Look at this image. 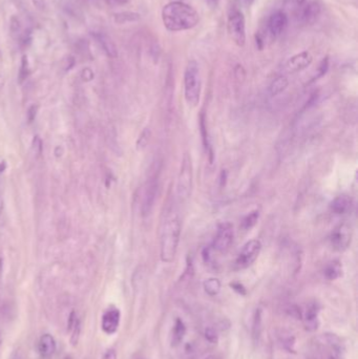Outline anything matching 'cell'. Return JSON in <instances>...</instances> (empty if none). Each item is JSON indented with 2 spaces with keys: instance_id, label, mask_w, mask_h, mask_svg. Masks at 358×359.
I'll list each match as a JSON object with an SVG mask.
<instances>
[{
  "instance_id": "7402d4cb",
  "label": "cell",
  "mask_w": 358,
  "mask_h": 359,
  "mask_svg": "<svg viewBox=\"0 0 358 359\" xmlns=\"http://www.w3.org/2000/svg\"><path fill=\"white\" fill-rule=\"evenodd\" d=\"M259 218H260V211L259 210L251 211L250 213H248V215L242 220L241 228L244 231H249L250 229H252L256 225L257 221H259Z\"/></svg>"
},
{
  "instance_id": "d6986e66",
  "label": "cell",
  "mask_w": 358,
  "mask_h": 359,
  "mask_svg": "<svg viewBox=\"0 0 358 359\" xmlns=\"http://www.w3.org/2000/svg\"><path fill=\"white\" fill-rule=\"evenodd\" d=\"M323 275L328 280H336L342 276V265L339 261L330 262L323 270Z\"/></svg>"
},
{
  "instance_id": "7c38bea8",
  "label": "cell",
  "mask_w": 358,
  "mask_h": 359,
  "mask_svg": "<svg viewBox=\"0 0 358 359\" xmlns=\"http://www.w3.org/2000/svg\"><path fill=\"white\" fill-rule=\"evenodd\" d=\"M313 62V56L310 52L304 51L292 56L286 64V70L289 73H297L306 70Z\"/></svg>"
},
{
  "instance_id": "b9f144b4",
  "label": "cell",
  "mask_w": 358,
  "mask_h": 359,
  "mask_svg": "<svg viewBox=\"0 0 358 359\" xmlns=\"http://www.w3.org/2000/svg\"><path fill=\"white\" fill-rule=\"evenodd\" d=\"M2 211H3V201L0 200V215H2Z\"/></svg>"
},
{
  "instance_id": "9c48e42d",
  "label": "cell",
  "mask_w": 358,
  "mask_h": 359,
  "mask_svg": "<svg viewBox=\"0 0 358 359\" xmlns=\"http://www.w3.org/2000/svg\"><path fill=\"white\" fill-rule=\"evenodd\" d=\"M158 187H159L158 175L153 174L152 176L149 177L146 183V186H145L143 201H142V208H141L143 217L149 216L150 212L152 211L156 194H158Z\"/></svg>"
},
{
  "instance_id": "f35d334b",
  "label": "cell",
  "mask_w": 358,
  "mask_h": 359,
  "mask_svg": "<svg viewBox=\"0 0 358 359\" xmlns=\"http://www.w3.org/2000/svg\"><path fill=\"white\" fill-rule=\"evenodd\" d=\"M206 3H207L210 7L215 8V7H217V6H218L219 0H206Z\"/></svg>"
},
{
  "instance_id": "6da1fadb",
  "label": "cell",
  "mask_w": 358,
  "mask_h": 359,
  "mask_svg": "<svg viewBox=\"0 0 358 359\" xmlns=\"http://www.w3.org/2000/svg\"><path fill=\"white\" fill-rule=\"evenodd\" d=\"M199 13L192 7L182 2H171L162 9V21L169 32L192 30L199 24Z\"/></svg>"
},
{
  "instance_id": "4dcf8cb0",
  "label": "cell",
  "mask_w": 358,
  "mask_h": 359,
  "mask_svg": "<svg viewBox=\"0 0 358 359\" xmlns=\"http://www.w3.org/2000/svg\"><path fill=\"white\" fill-rule=\"evenodd\" d=\"M29 74V69H28V60L26 57H24V59H22V63H21V67H20V73H19V79H20V82L24 81L27 76Z\"/></svg>"
},
{
  "instance_id": "7bdbcfd3",
  "label": "cell",
  "mask_w": 358,
  "mask_h": 359,
  "mask_svg": "<svg viewBox=\"0 0 358 359\" xmlns=\"http://www.w3.org/2000/svg\"><path fill=\"white\" fill-rule=\"evenodd\" d=\"M205 359H217V358L214 357V356H209V357H207V358H205Z\"/></svg>"
},
{
  "instance_id": "74e56055",
  "label": "cell",
  "mask_w": 358,
  "mask_h": 359,
  "mask_svg": "<svg viewBox=\"0 0 358 359\" xmlns=\"http://www.w3.org/2000/svg\"><path fill=\"white\" fill-rule=\"evenodd\" d=\"M241 2H242V4H243L245 7L250 8V7L254 4L255 0H241Z\"/></svg>"
},
{
  "instance_id": "ba28073f",
  "label": "cell",
  "mask_w": 358,
  "mask_h": 359,
  "mask_svg": "<svg viewBox=\"0 0 358 359\" xmlns=\"http://www.w3.org/2000/svg\"><path fill=\"white\" fill-rule=\"evenodd\" d=\"M233 239L234 230L232 224L229 222L222 223L218 227L214 243H212V248L219 252H225L230 248Z\"/></svg>"
},
{
  "instance_id": "d590c367",
  "label": "cell",
  "mask_w": 358,
  "mask_h": 359,
  "mask_svg": "<svg viewBox=\"0 0 358 359\" xmlns=\"http://www.w3.org/2000/svg\"><path fill=\"white\" fill-rule=\"evenodd\" d=\"M231 286V288L234 290V291H236V292H238L239 294H245L246 293V289L243 287V285L242 284H236V283H234V284H231L230 285Z\"/></svg>"
},
{
  "instance_id": "ffe728a7",
  "label": "cell",
  "mask_w": 358,
  "mask_h": 359,
  "mask_svg": "<svg viewBox=\"0 0 358 359\" xmlns=\"http://www.w3.org/2000/svg\"><path fill=\"white\" fill-rule=\"evenodd\" d=\"M263 330V316H262V309H256L254 316H253V323H252V338L255 343L260 341L261 335Z\"/></svg>"
},
{
  "instance_id": "836d02e7",
  "label": "cell",
  "mask_w": 358,
  "mask_h": 359,
  "mask_svg": "<svg viewBox=\"0 0 358 359\" xmlns=\"http://www.w3.org/2000/svg\"><path fill=\"white\" fill-rule=\"evenodd\" d=\"M255 42H256V47L260 51L263 50L264 48V38L262 36V34L260 32H257L255 34Z\"/></svg>"
},
{
  "instance_id": "ac0fdd59",
  "label": "cell",
  "mask_w": 358,
  "mask_h": 359,
  "mask_svg": "<svg viewBox=\"0 0 358 359\" xmlns=\"http://www.w3.org/2000/svg\"><path fill=\"white\" fill-rule=\"evenodd\" d=\"M186 334V327L185 323L183 322V320L181 318H176L174 326L172 329V335H171V345L172 346H177L180 344Z\"/></svg>"
},
{
  "instance_id": "8992f818",
  "label": "cell",
  "mask_w": 358,
  "mask_h": 359,
  "mask_svg": "<svg viewBox=\"0 0 358 359\" xmlns=\"http://www.w3.org/2000/svg\"><path fill=\"white\" fill-rule=\"evenodd\" d=\"M262 250V243L259 240H251L246 243L236 260V266L239 269L250 267L259 257Z\"/></svg>"
},
{
  "instance_id": "7a4b0ae2",
  "label": "cell",
  "mask_w": 358,
  "mask_h": 359,
  "mask_svg": "<svg viewBox=\"0 0 358 359\" xmlns=\"http://www.w3.org/2000/svg\"><path fill=\"white\" fill-rule=\"evenodd\" d=\"M181 220L173 207L166 210L161 228V260L164 263H172L176 255L181 238Z\"/></svg>"
},
{
  "instance_id": "30bf717a",
  "label": "cell",
  "mask_w": 358,
  "mask_h": 359,
  "mask_svg": "<svg viewBox=\"0 0 358 359\" xmlns=\"http://www.w3.org/2000/svg\"><path fill=\"white\" fill-rule=\"evenodd\" d=\"M295 13L299 24L304 26H311L319 17L321 13V6L316 0H311V2H307Z\"/></svg>"
},
{
  "instance_id": "52a82bcc",
  "label": "cell",
  "mask_w": 358,
  "mask_h": 359,
  "mask_svg": "<svg viewBox=\"0 0 358 359\" xmlns=\"http://www.w3.org/2000/svg\"><path fill=\"white\" fill-rule=\"evenodd\" d=\"M353 238L352 227L346 223L339 224L331 233L330 242L334 250L342 252L350 247Z\"/></svg>"
},
{
  "instance_id": "f546056e",
  "label": "cell",
  "mask_w": 358,
  "mask_h": 359,
  "mask_svg": "<svg viewBox=\"0 0 358 359\" xmlns=\"http://www.w3.org/2000/svg\"><path fill=\"white\" fill-rule=\"evenodd\" d=\"M71 331L73 332L71 341H72V343L75 345V344L78 342V338H79V334H80V321L78 320V318H77V320L75 321L74 326H73V328H72Z\"/></svg>"
},
{
  "instance_id": "9a60e30c",
  "label": "cell",
  "mask_w": 358,
  "mask_h": 359,
  "mask_svg": "<svg viewBox=\"0 0 358 359\" xmlns=\"http://www.w3.org/2000/svg\"><path fill=\"white\" fill-rule=\"evenodd\" d=\"M318 306L316 302H311L306 309L305 315H304V322H305V328L309 332H313L317 330L319 326V320H318Z\"/></svg>"
},
{
  "instance_id": "cb8c5ba5",
  "label": "cell",
  "mask_w": 358,
  "mask_h": 359,
  "mask_svg": "<svg viewBox=\"0 0 358 359\" xmlns=\"http://www.w3.org/2000/svg\"><path fill=\"white\" fill-rule=\"evenodd\" d=\"M200 127H201V133H202V137H203V144H204V147H205L206 151L210 153V162H212V152H211L210 144H209V139H208V133H207V129H206V124H205V119H204V116L201 117V121H200Z\"/></svg>"
},
{
  "instance_id": "5b68a950",
  "label": "cell",
  "mask_w": 358,
  "mask_h": 359,
  "mask_svg": "<svg viewBox=\"0 0 358 359\" xmlns=\"http://www.w3.org/2000/svg\"><path fill=\"white\" fill-rule=\"evenodd\" d=\"M227 30L230 39L238 47L246 44V20L244 14L238 8H231L227 16Z\"/></svg>"
},
{
  "instance_id": "603a6c76",
  "label": "cell",
  "mask_w": 358,
  "mask_h": 359,
  "mask_svg": "<svg viewBox=\"0 0 358 359\" xmlns=\"http://www.w3.org/2000/svg\"><path fill=\"white\" fill-rule=\"evenodd\" d=\"M204 290L208 295L216 296L221 291V282L216 277L208 278L204 282Z\"/></svg>"
},
{
  "instance_id": "83f0119b",
  "label": "cell",
  "mask_w": 358,
  "mask_h": 359,
  "mask_svg": "<svg viewBox=\"0 0 358 359\" xmlns=\"http://www.w3.org/2000/svg\"><path fill=\"white\" fill-rule=\"evenodd\" d=\"M205 337L211 343H217L219 341V336L215 328L207 327L205 329Z\"/></svg>"
},
{
  "instance_id": "d6a6232c",
  "label": "cell",
  "mask_w": 358,
  "mask_h": 359,
  "mask_svg": "<svg viewBox=\"0 0 358 359\" xmlns=\"http://www.w3.org/2000/svg\"><path fill=\"white\" fill-rule=\"evenodd\" d=\"M37 110H38V107L33 105L29 108V111H28V119L30 122H33L35 120L36 118V115H37Z\"/></svg>"
},
{
  "instance_id": "484cf974",
  "label": "cell",
  "mask_w": 358,
  "mask_h": 359,
  "mask_svg": "<svg viewBox=\"0 0 358 359\" xmlns=\"http://www.w3.org/2000/svg\"><path fill=\"white\" fill-rule=\"evenodd\" d=\"M139 18V15L136 13H121L116 15V21L118 24H124L126 21H135Z\"/></svg>"
},
{
  "instance_id": "e0dca14e",
  "label": "cell",
  "mask_w": 358,
  "mask_h": 359,
  "mask_svg": "<svg viewBox=\"0 0 358 359\" xmlns=\"http://www.w3.org/2000/svg\"><path fill=\"white\" fill-rule=\"evenodd\" d=\"M96 39L98 40L99 44L101 46L105 54L110 58H116L118 56V51L115 42L113 41L109 36L103 33H98L96 34Z\"/></svg>"
},
{
  "instance_id": "2e32d148",
  "label": "cell",
  "mask_w": 358,
  "mask_h": 359,
  "mask_svg": "<svg viewBox=\"0 0 358 359\" xmlns=\"http://www.w3.org/2000/svg\"><path fill=\"white\" fill-rule=\"evenodd\" d=\"M56 352V341L51 334H44L39 341V353L43 359H50Z\"/></svg>"
},
{
  "instance_id": "f6af8a7d",
  "label": "cell",
  "mask_w": 358,
  "mask_h": 359,
  "mask_svg": "<svg viewBox=\"0 0 358 359\" xmlns=\"http://www.w3.org/2000/svg\"><path fill=\"white\" fill-rule=\"evenodd\" d=\"M65 359H72V358H71V357H68V358H65Z\"/></svg>"
},
{
  "instance_id": "4fadbf2b",
  "label": "cell",
  "mask_w": 358,
  "mask_h": 359,
  "mask_svg": "<svg viewBox=\"0 0 358 359\" xmlns=\"http://www.w3.org/2000/svg\"><path fill=\"white\" fill-rule=\"evenodd\" d=\"M354 206L353 199L348 195H341L335 198L330 203V210L337 216H343L351 212Z\"/></svg>"
},
{
  "instance_id": "ab89813d",
  "label": "cell",
  "mask_w": 358,
  "mask_h": 359,
  "mask_svg": "<svg viewBox=\"0 0 358 359\" xmlns=\"http://www.w3.org/2000/svg\"><path fill=\"white\" fill-rule=\"evenodd\" d=\"M6 167H7V164L5 162L0 163V173H3L6 170Z\"/></svg>"
},
{
  "instance_id": "1f68e13d",
  "label": "cell",
  "mask_w": 358,
  "mask_h": 359,
  "mask_svg": "<svg viewBox=\"0 0 358 359\" xmlns=\"http://www.w3.org/2000/svg\"><path fill=\"white\" fill-rule=\"evenodd\" d=\"M33 149H34L35 154L40 155L42 151V142L39 139V137H35L34 141H33Z\"/></svg>"
},
{
  "instance_id": "e575fe53",
  "label": "cell",
  "mask_w": 358,
  "mask_h": 359,
  "mask_svg": "<svg viewBox=\"0 0 358 359\" xmlns=\"http://www.w3.org/2000/svg\"><path fill=\"white\" fill-rule=\"evenodd\" d=\"M81 76H82V79H83L84 81H91V80L93 79V78H94V73L92 72V70L85 69V70L82 71Z\"/></svg>"
},
{
  "instance_id": "8d00e7d4",
  "label": "cell",
  "mask_w": 358,
  "mask_h": 359,
  "mask_svg": "<svg viewBox=\"0 0 358 359\" xmlns=\"http://www.w3.org/2000/svg\"><path fill=\"white\" fill-rule=\"evenodd\" d=\"M102 359H117V353H116V351L114 349H108L104 353Z\"/></svg>"
},
{
  "instance_id": "3957f363",
  "label": "cell",
  "mask_w": 358,
  "mask_h": 359,
  "mask_svg": "<svg viewBox=\"0 0 358 359\" xmlns=\"http://www.w3.org/2000/svg\"><path fill=\"white\" fill-rule=\"evenodd\" d=\"M201 89H202V81H201L200 66L196 60H190L184 72V95L188 106H198L201 98Z\"/></svg>"
},
{
  "instance_id": "8fae6325",
  "label": "cell",
  "mask_w": 358,
  "mask_h": 359,
  "mask_svg": "<svg viewBox=\"0 0 358 359\" xmlns=\"http://www.w3.org/2000/svg\"><path fill=\"white\" fill-rule=\"evenodd\" d=\"M288 27V16L283 11H276L268 20V31L273 38L282 35Z\"/></svg>"
},
{
  "instance_id": "44dd1931",
  "label": "cell",
  "mask_w": 358,
  "mask_h": 359,
  "mask_svg": "<svg viewBox=\"0 0 358 359\" xmlns=\"http://www.w3.org/2000/svg\"><path fill=\"white\" fill-rule=\"evenodd\" d=\"M288 85H289V81L287 78L285 76H278L271 82V84L269 86V93L271 96L275 97L279 94H282L283 92H285Z\"/></svg>"
},
{
  "instance_id": "4316f807",
  "label": "cell",
  "mask_w": 358,
  "mask_h": 359,
  "mask_svg": "<svg viewBox=\"0 0 358 359\" xmlns=\"http://www.w3.org/2000/svg\"><path fill=\"white\" fill-rule=\"evenodd\" d=\"M307 2L308 0H285V7L296 12V11H298Z\"/></svg>"
},
{
  "instance_id": "5bb4252c",
  "label": "cell",
  "mask_w": 358,
  "mask_h": 359,
  "mask_svg": "<svg viewBox=\"0 0 358 359\" xmlns=\"http://www.w3.org/2000/svg\"><path fill=\"white\" fill-rule=\"evenodd\" d=\"M120 311L118 309H109L102 316V330L104 333L111 335L117 332L120 324Z\"/></svg>"
},
{
  "instance_id": "f1b7e54d",
  "label": "cell",
  "mask_w": 358,
  "mask_h": 359,
  "mask_svg": "<svg viewBox=\"0 0 358 359\" xmlns=\"http://www.w3.org/2000/svg\"><path fill=\"white\" fill-rule=\"evenodd\" d=\"M329 70V57H324L322 59V61L320 62L319 64V67H318V74L317 76L315 77V79H318V78L322 77L327 74Z\"/></svg>"
},
{
  "instance_id": "d4e9b609",
  "label": "cell",
  "mask_w": 358,
  "mask_h": 359,
  "mask_svg": "<svg viewBox=\"0 0 358 359\" xmlns=\"http://www.w3.org/2000/svg\"><path fill=\"white\" fill-rule=\"evenodd\" d=\"M150 134H151V132H150L149 128H144V130L141 132L140 137L137 141V149L138 150H142L147 146V144L150 139Z\"/></svg>"
},
{
  "instance_id": "60d3db41",
  "label": "cell",
  "mask_w": 358,
  "mask_h": 359,
  "mask_svg": "<svg viewBox=\"0 0 358 359\" xmlns=\"http://www.w3.org/2000/svg\"><path fill=\"white\" fill-rule=\"evenodd\" d=\"M115 2L118 3V4H120V5H123V4H126V3L128 2V0H115Z\"/></svg>"
},
{
  "instance_id": "ee69618b",
  "label": "cell",
  "mask_w": 358,
  "mask_h": 359,
  "mask_svg": "<svg viewBox=\"0 0 358 359\" xmlns=\"http://www.w3.org/2000/svg\"><path fill=\"white\" fill-rule=\"evenodd\" d=\"M12 359H19L18 357H14V358H12Z\"/></svg>"
},
{
  "instance_id": "277c9868",
  "label": "cell",
  "mask_w": 358,
  "mask_h": 359,
  "mask_svg": "<svg viewBox=\"0 0 358 359\" xmlns=\"http://www.w3.org/2000/svg\"><path fill=\"white\" fill-rule=\"evenodd\" d=\"M193 182H194V167L192 156L188 153H185L181 163L180 172L177 176V185H176V196L181 201L187 200L193 190Z\"/></svg>"
}]
</instances>
